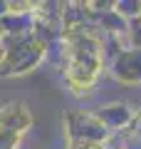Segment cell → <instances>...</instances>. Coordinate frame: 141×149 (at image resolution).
<instances>
[{
    "instance_id": "3",
    "label": "cell",
    "mask_w": 141,
    "mask_h": 149,
    "mask_svg": "<svg viewBox=\"0 0 141 149\" xmlns=\"http://www.w3.org/2000/svg\"><path fill=\"white\" fill-rule=\"evenodd\" d=\"M97 117L102 119V124H104V127L116 129V127H121V124L129 119V112H126L124 104H111V107H102V112L97 114Z\"/></svg>"
},
{
    "instance_id": "1",
    "label": "cell",
    "mask_w": 141,
    "mask_h": 149,
    "mask_svg": "<svg viewBox=\"0 0 141 149\" xmlns=\"http://www.w3.org/2000/svg\"><path fill=\"white\" fill-rule=\"evenodd\" d=\"M114 72L124 82H141V47H134V50H126V52L116 55Z\"/></svg>"
},
{
    "instance_id": "2",
    "label": "cell",
    "mask_w": 141,
    "mask_h": 149,
    "mask_svg": "<svg viewBox=\"0 0 141 149\" xmlns=\"http://www.w3.org/2000/svg\"><path fill=\"white\" fill-rule=\"evenodd\" d=\"M27 124H30V112L25 104H8L0 109V129L20 134Z\"/></svg>"
},
{
    "instance_id": "4",
    "label": "cell",
    "mask_w": 141,
    "mask_h": 149,
    "mask_svg": "<svg viewBox=\"0 0 141 149\" xmlns=\"http://www.w3.org/2000/svg\"><path fill=\"white\" fill-rule=\"evenodd\" d=\"M0 57H3V50H0Z\"/></svg>"
}]
</instances>
